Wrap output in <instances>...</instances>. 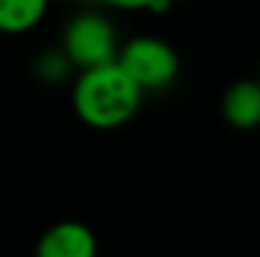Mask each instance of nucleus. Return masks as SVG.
Here are the masks:
<instances>
[{
	"instance_id": "nucleus-6",
	"label": "nucleus",
	"mask_w": 260,
	"mask_h": 257,
	"mask_svg": "<svg viewBox=\"0 0 260 257\" xmlns=\"http://www.w3.org/2000/svg\"><path fill=\"white\" fill-rule=\"evenodd\" d=\"M51 0H0V33L20 35L41 25Z\"/></svg>"
},
{
	"instance_id": "nucleus-2",
	"label": "nucleus",
	"mask_w": 260,
	"mask_h": 257,
	"mask_svg": "<svg viewBox=\"0 0 260 257\" xmlns=\"http://www.w3.org/2000/svg\"><path fill=\"white\" fill-rule=\"evenodd\" d=\"M119 46L121 43H119L116 25L104 13L96 10H84L74 15L66 23L61 38V51L69 56L76 71L116 61Z\"/></svg>"
},
{
	"instance_id": "nucleus-3",
	"label": "nucleus",
	"mask_w": 260,
	"mask_h": 257,
	"mask_svg": "<svg viewBox=\"0 0 260 257\" xmlns=\"http://www.w3.org/2000/svg\"><path fill=\"white\" fill-rule=\"evenodd\" d=\"M116 63L132 81L147 91H165L179 76V56L172 46L157 35H134L119 46Z\"/></svg>"
},
{
	"instance_id": "nucleus-9",
	"label": "nucleus",
	"mask_w": 260,
	"mask_h": 257,
	"mask_svg": "<svg viewBox=\"0 0 260 257\" xmlns=\"http://www.w3.org/2000/svg\"><path fill=\"white\" fill-rule=\"evenodd\" d=\"M255 79H258V81H260V63H258V76H255Z\"/></svg>"
},
{
	"instance_id": "nucleus-7",
	"label": "nucleus",
	"mask_w": 260,
	"mask_h": 257,
	"mask_svg": "<svg viewBox=\"0 0 260 257\" xmlns=\"http://www.w3.org/2000/svg\"><path fill=\"white\" fill-rule=\"evenodd\" d=\"M74 71L69 56L61 51V48H51V51H43L36 61V74L38 79L48 81V84H61L69 74Z\"/></svg>"
},
{
	"instance_id": "nucleus-1",
	"label": "nucleus",
	"mask_w": 260,
	"mask_h": 257,
	"mask_svg": "<svg viewBox=\"0 0 260 257\" xmlns=\"http://www.w3.org/2000/svg\"><path fill=\"white\" fill-rule=\"evenodd\" d=\"M142 96L144 91L116 61L79 71L71 88V103L79 121L96 131H111L129 124L142 106Z\"/></svg>"
},
{
	"instance_id": "nucleus-5",
	"label": "nucleus",
	"mask_w": 260,
	"mask_h": 257,
	"mask_svg": "<svg viewBox=\"0 0 260 257\" xmlns=\"http://www.w3.org/2000/svg\"><path fill=\"white\" fill-rule=\"evenodd\" d=\"M222 119L238 131H253L260 126V81L243 79L228 86L220 101Z\"/></svg>"
},
{
	"instance_id": "nucleus-4",
	"label": "nucleus",
	"mask_w": 260,
	"mask_h": 257,
	"mask_svg": "<svg viewBox=\"0 0 260 257\" xmlns=\"http://www.w3.org/2000/svg\"><path fill=\"white\" fill-rule=\"evenodd\" d=\"M99 250L93 230L84 222L63 219L51 225L36 245L38 257H93Z\"/></svg>"
},
{
	"instance_id": "nucleus-8",
	"label": "nucleus",
	"mask_w": 260,
	"mask_h": 257,
	"mask_svg": "<svg viewBox=\"0 0 260 257\" xmlns=\"http://www.w3.org/2000/svg\"><path fill=\"white\" fill-rule=\"evenodd\" d=\"M111 10H124V13H137V10H144V13H167L172 0H96Z\"/></svg>"
}]
</instances>
